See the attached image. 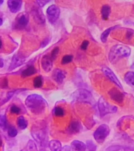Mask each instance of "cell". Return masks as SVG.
Instances as JSON below:
<instances>
[{
    "instance_id": "74e56055",
    "label": "cell",
    "mask_w": 134,
    "mask_h": 151,
    "mask_svg": "<svg viewBox=\"0 0 134 151\" xmlns=\"http://www.w3.org/2000/svg\"><path fill=\"white\" fill-rule=\"evenodd\" d=\"M49 38H46L44 40H42V42L41 43V47L42 48L46 47L49 44Z\"/></svg>"
},
{
    "instance_id": "44dd1931",
    "label": "cell",
    "mask_w": 134,
    "mask_h": 151,
    "mask_svg": "<svg viewBox=\"0 0 134 151\" xmlns=\"http://www.w3.org/2000/svg\"><path fill=\"white\" fill-rule=\"evenodd\" d=\"M17 125L19 129L24 130L28 125V122L26 120L23 116H20L17 118Z\"/></svg>"
},
{
    "instance_id": "f6af8a7d",
    "label": "cell",
    "mask_w": 134,
    "mask_h": 151,
    "mask_svg": "<svg viewBox=\"0 0 134 151\" xmlns=\"http://www.w3.org/2000/svg\"><path fill=\"white\" fill-rule=\"evenodd\" d=\"M131 68H132V69L134 70V64H133V65H132V66H131Z\"/></svg>"
},
{
    "instance_id": "4fadbf2b",
    "label": "cell",
    "mask_w": 134,
    "mask_h": 151,
    "mask_svg": "<svg viewBox=\"0 0 134 151\" xmlns=\"http://www.w3.org/2000/svg\"><path fill=\"white\" fill-rule=\"evenodd\" d=\"M41 65L43 70L46 73H48L52 70L53 66V60L51 56L48 55H45L42 57L41 60Z\"/></svg>"
},
{
    "instance_id": "7bdbcfd3",
    "label": "cell",
    "mask_w": 134,
    "mask_h": 151,
    "mask_svg": "<svg viewBox=\"0 0 134 151\" xmlns=\"http://www.w3.org/2000/svg\"><path fill=\"white\" fill-rule=\"evenodd\" d=\"M2 42L1 39L0 38V48L2 47Z\"/></svg>"
},
{
    "instance_id": "d6a6232c",
    "label": "cell",
    "mask_w": 134,
    "mask_h": 151,
    "mask_svg": "<svg viewBox=\"0 0 134 151\" xmlns=\"http://www.w3.org/2000/svg\"><path fill=\"white\" fill-rule=\"evenodd\" d=\"M10 112L12 114H19L21 112V109L15 104L12 105L10 108Z\"/></svg>"
},
{
    "instance_id": "7a4b0ae2",
    "label": "cell",
    "mask_w": 134,
    "mask_h": 151,
    "mask_svg": "<svg viewBox=\"0 0 134 151\" xmlns=\"http://www.w3.org/2000/svg\"><path fill=\"white\" fill-rule=\"evenodd\" d=\"M25 104L31 112L36 115L42 114L47 106L46 101L37 94L29 95L25 100Z\"/></svg>"
},
{
    "instance_id": "9a60e30c",
    "label": "cell",
    "mask_w": 134,
    "mask_h": 151,
    "mask_svg": "<svg viewBox=\"0 0 134 151\" xmlns=\"http://www.w3.org/2000/svg\"><path fill=\"white\" fill-rule=\"evenodd\" d=\"M66 73L64 71L59 68H56L53 71L52 77L53 79L59 84H61L66 78Z\"/></svg>"
},
{
    "instance_id": "30bf717a",
    "label": "cell",
    "mask_w": 134,
    "mask_h": 151,
    "mask_svg": "<svg viewBox=\"0 0 134 151\" xmlns=\"http://www.w3.org/2000/svg\"><path fill=\"white\" fill-rule=\"evenodd\" d=\"M32 14L34 21L38 24H44L46 22L44 14L39 7L35 6L32 10Z\"/></svg>"
},
{
    "instance_id": "1f68e13d",
    "label": "cell",
    "mask_w": 134,
    "mask_h": 151,
    "mask_svg": "<svg viewBox=\"0 0 134 151\" xmlns=\"http://www.w3.org/2000/svg\"><path fill=\"white\" fill-rule=\"evenodd\" d=\"M86 145H87V148L89 151H95L97 150V145L94 144L93 142L91 140L87 141Z\"/></svg>"
},
{
    "instance_id": "cb8c5ba5",
    "label": "cell",
    "mask_w": 134,
    "mask_h": 151,
    "mask_svg": "<svg viewBox=\"0 0 134 151\" xmlns=\"http://www.w3.org/2000/svg\"><path fill=\"white\" fill-rule=\"evenodd\" d=\"M131 149L128 147L120 145H114L112 146H109L106 149V151H128Z\"/></svg>"
},
{
    "instance_id": "bcb514c9",
    "label": "cell",
    "mask_w": 134,
    "mask_h": 151,
    "mask_svg": "<svg viewBox=\"0 0 134 151\" xmlns=\"http://www.w3.org/2000/svg\"></svg>"
},
{
    "instance_id": "7c38bea8",
    "label": "cell",
    "mask_w": 134,
    "mask_h": 151,
    "mask_svg": "<svg viewBox=\"0 0 134 151\" xmlns=\"http://www.w3.org/2000/svg\"><path fill=\"white\" fill-rule=\"evenodd\" d=\"M25 58L21 55L16 54L12 58V61L9 68V71H12L21 66L25 61Z\"/></svg>"
},
{
    "instance_id": "f1b7e54d",
    "label": "cell",
    "mask_w": 134,
    "mask_h": 151,
    "mask_svg": "<svg viewBox=\"0 0 134 151\" xmlns=\"http://www.w3.org/2000/svg\"><path fill=\"white\" fill-rule=\"evenodd\" d=\"M6 119L4 116L0 115V129L3 131H5L6 129Z\"/></svg>"
},
{
    "instance_id": "60d3db41",
    "label": "cell",
    "mask_w": 134,
    "mask_h": 151,
    "mask_svg": "<svg viewBox=\"0 0 134 151\" xmlns=\"http://www.w3.org/2000/svg\"><path fill=\"white\" fill-rule=\"evenodd\" d=\"M2 137H1V135H0V147H1V146H2Z\"/></svg>"
},
{
    "instance_id": "ffe728a7",
    "label": "cell",
    "mask_w": 134,
    "mask_h": 151,
    "mask_svg": "<svg viewBox=\"0 0 134 151\" xmlns=\"http://www.w3.org/2000/svg\"><path fill=\"white\" fill-rule=\"evenodd\" d=\"M50 150L52 151H59L61 150V143L58 140H52L48 143Z\"/></svg>"
},
{
    "instance_id": "ac0fdd59",
    "label": "cell",
    "mask_w": 134,
    "mask_h": 151,
    "mask_svg": "<svg viewBox=\"0 0 134 151\" xmlns=\"http://www.w3.org/2000/svg\"><path fill=\"white\" fill-rule=\"evenodd\" d=\"M36 73H37L36 69L34 67V66L31 65V66H28L27 68L24 69L22 71L21 76L22 77L26 78L27 77H29L35 74Z\"/></svg>"
},
{
    "instance_id": "8fae6325",
    "label": "cell",
    "mask_w": 134,
    "mask_h": 151,
    "mask_svg": "<svg viewBox=\"0 0 134 151\" xmlns=\"http://www.w3.org/2000/svg\"><path fill=\"white\" fill-rule=\"evenodd\" d=\"M108 94L111 99L118 104H121L123 102L125 95L117 88H112L108 92Z\"/></svg>"
},
{
    "instance_id": "5b68a950",
    "label": "cell",
    "mask_w": 134,
    "mask_h": 151,
    "mask_svg": "<svg viewBox=\"0 0 134 151\" xmlns=\"http://www.w3.org/2000/svg\"><path fill=\"white\" fill-rule=\"evenodd\" d=\"M110 131L111 129L108 125L102 124L95 131L93 134L94 139L99 144H102L109 135Z\"/></svg>"
},
{
    "instance_id": "d6986e66",
    "label": "cell",
    "mask_w": 134,
    "mask_h": 151,
    "mask_svg": "<svg viewBox=\"0 0 134 151\" xmlns=\"http://www.w3.org/2000/svg\"><path fill=\"white\" fill-rule=\"evenodd\" d=\"M81 129L80 123L77 121H75L71 123L69 127V132L71 134H76L79 132Z\"/></svg>"
},
{
    "instance_id": "ee69618b",
    "label": "cell",
    "mask_w": 134,
    "mask_h": 151,
    "mask_svg": "<svg viewBox=\"0 0 134 151\" xmlns=\"http://www.w3.org/2000/svg\"><path fill=\"white\" fill-rule=\"evenodd\" d=\"M4 2V0H0V6Z\"/></svg>"
},
{
    "instance_id": "9c48e42d",
    "label": "cell",
    "mask_w": 134,
    "mask_h": 151,
    "mask_svg": "<svg viewBox=\"0 0 134 151\" xmlns=\"http://www.w3.org/2000/svg\"><path fill=\"white\" fill-rule=\"evenodd\" d=\"M102 71L104 74L106 76L112 83L115 84L119 88L122 89V85L118 80V77H116V76L113 73V71L111 69L107 67H103L102 68Z\"/></svg>"
},
{
    "instance_id": "6da1fadb",
    "label": "cell",
    "mask_w": 134,
    "mask_h": 151,
    "mask_svg": "<svg viewBox=\"0 0 134 151\" xmlns=\"http://www.w3.org/2000/svg\"><path fill=\"white\" fill-rule=\"evenodd\" d=\"M33 138L39 147L44 149L48 145V135L47 125L44 122H39L35 124L31 129Z\"/></svg>"
},
{
    "instance_id": "8992f818",
    "label": "cell",
    "mask_w": 134,
    "mask_h": 151,
    "mask_svg": "<svg viewBox=\"0 0 134 151\" xmlns=\"http://www.w3.org/2000/svg\"><path fill=\"white\" fill-rule=\"evenodd\" d=\"M73 98L75 101L87 104H92L93 98L91 93L87 90L80 89L76 90L73 93Z\"/></svg>"
},
{
    "instance_id": "3957f363",
    "label": "cell",
    "mask_w": 134,
    "mask_h": 151,
    "mask_svg": "<svg viewBox=\"0 0 134 151\" xmlns=\"http://www.w3.org/2000/svg\"><path fill=\"white\" fill-rule=\"evenodd\" d=\"M131 50L125 45H114L112 47L108 53V60L111 64H115L119 60L130 56Z\"/></svg>"
},
{
    "instance_id": "f546056e",
    "label": "cell",
    "mask_w": 134,
    "mask_h": 151,
    "mask_svg": "<svg viewBox=\"0 0 134 151\" xmlns=\"http://www.w3.org/2000/svg\"><path fill=\"white\" fill-rule=\"evenodd\" d=\"M73 58V56L71 55H67L64 56L61 60V64L62 65H67V64L70 63L72 60Z\"/></svg>"
},
{
    "instance_id": "83f0119b",
    "label": "cell",
    "mask_w": 134,
    "mask_h": 151,
    "mask_svg": "<svg viewBox=\"0 0 134 151\" xmlns=\"http://www.w3.org/2000/svg\"><path fill=\"white\" fill-rule=\"evenodd\" d=\"M17 90H15V91H11L8 92L6 97L4 99L2 100L1 101H0V106H2L4 104L9 101V100L12 98V97L13 96V95L15 93V92Z\"/></svg>"
},
{
    "instance_id": "d4e9b609",
    "label": "cell",
    "mask_w": 134,
    "mask_h": 151,
    "mask_svg": "<svg viewBox=\"0 0 134 151\" xmlns=\"http://www.w3.org/2000/svg\"><path fill=\"white\" fill-rule=\"evenodd\" d=\"M43 84V80L41 76L36 77L33 80V86L35 88H40L42 87Z\"/></svg>"
},
{
    "instance_id": "4316f807",
    "label": "cell",
    "mask_w": 134,
    "mask_h": 151,
    "mask_svg": "<svg viewBox=\"0 0 134 151\" xmlns=\"http://www.w3.org/2000/svg\"><path fill=\"white\" fill-rule=\"evenodd\" d=\"M53 112L54 116L57 117H62L65 114L64 109L62 108L60 106H56L54 109Z\"/></svg>"
},
{
    "instance_id": "2e32d148",
    "label": "cell",
    "mask_w": 134,
    "mask_h": 151,
    "mask_svg": "<svg viewBox=\"0 0 134 151\" xmlns=\"http://www.w3.org/2000/svg\"><path fill=\"white\" fill-rule=\"evenodd\" d=\"M71 147L73 150L79 151H85L87 149V145L82 142L75 140L71 144Z\"/></svg>"
},
{
    "instance_id": "f35d334b",
    "label": "cell",
    "mask_w": 134,
    "mask_h": 151,
    "mask_svg": "<svg viewBox=\"0 0 134 151\" xmlns=\"http://www.w3.org/2000/svg\"><path fill=\"white\" fill-rule=\"evenodd\" d=\"M71 149H72L71 147L67 145V146H64V147L61 149V150L62 151H70L71 150Z\"/></svg>"
},
{
    "instance_id": "836d02e7",
    "label": "cell",
    "mask_w": 134,
    "mask_h": 151,
    "mask_svg": "<svg viewBox=\"0 0 134 151\" xmlns=\"http://www.w3.org/2000/svg\"><path fill=\"white\" fill-rule=\"evenodd\" d=\"M59 52V48L58 47H55L54 50H52L51 52V57L53 60H54L56 59L57 55L58 54Z\"/></svg>"
},
{
    "instance_id": "484cf974",
    "label": "cell",
    "mask_w": 134,
    "mask_h": 151,
    "mask_svg": "<svg viewBox=\"0 0 134 151\" xmlns=\"http://www.w3.org/2000/svg\"><path fill=\"white\" fill-rule=\"evenodd\" d=\"M23 150L24 151H37L38 149L35 142L33 140H29L27 143V146Z\"/></svg>"
},
{
    "instance_id": "5bb4252c",
    "label": "cell",
    "mask_w": 134,
    "mask_h": 151,
    "mask_svg": "<svg viewBox=\"0 0 134 151\" xmlns=\"http://www.w3.org/2000/svg\"><path fill=\"white\" fill-rule=\"evenodd\" d=\"M7 5L10 12L16 13L21 9L22 0H9Z\"/></svg>"
},
{
    "instance_id": "277c9868",
    "label": "cell",
    "mask_w": 134,
    "mask_h": 151,
    "mask_svg": "<svg viewBox=\"0 0 134 151\" xmlns=\"http://www.w3.org/2000/svg\"><path fill=\"white\" fill-rule=\"evenodd\" d=\"M98 109L100 116L102 117L108 114L116 113L118 111V108L116 106L111 105L103 97L99 99Z\"/></svg>"
},
{
    "instance_id": "ab89813d",
    "label": "cell",
    "mask_w": 134,
    "mask_h": 151,
    "mask_svg": "<svg viewBox=\"0 0 134 151\" xmlns=\"http://www.w3.org/2000/svg\"><path fill=\"white\" fill-rule=\"evenodd\" d=\"M4 66V62L2 58L0 57V68H2Z\"/></svg>"
},
{
    "instance_id": "8d00e7d4",
    "label": "cell",
    "mask_w": 134,
    "mask_h": 151,
    "mask_svg": "<svg viewBox=\"0 0 134 151\" xmlns=\"http://www.w3.org/2000/svg\"><path fill=\"white\" fill-rule=\"evenodd\" d=\"M134 34V31H133V30H132L131 29H128L127 31V33H126V38H127V39H128V40L131 39L132 37L133 36Z\"/></svg>"
},
{
    "instance_id": "b9f144b4",
    "label": "cell",
    "mask_w": 134,
    "mask_h": 151,
    "mask_svg": "<svg viewBox=\"0 0 134 151\" xmlns=\"http://www.w3.org/2000/svg\"><path fill=\"white\" fill-rule=\"evenodd\" d=\"M3 24V19L2 18L0 17V26H1Z\"/></svg>"
},
{
    "instance_id": "d590c367",
    "label": "cell",
    "mask_w": 134,
    "mask_h": 151,
    "mask_svg": "<svg viewBox=\"0 0 134 151\" xmlns=\"http://www.w3.org/2000/svg\"><path fill=\"white\" fill-rule=\"evenodd\" d=\"M89 45V42L87 40H85L83 42L81 45V48L83 50H85L87 48L88 46Z\"/></svg>"
},
{
    "instance_id": "7402d4cb",
    "label": "cell",
    "mask_w": 134,
    "mask_h": 151,
    "mask_svg": "<svg viewBox=\"0 0 134 151\" xmlns=\"http://www.w3.org/2000/svg\"><path fill=\"white\" fill-rule=\"evenodd\" d=\"M124 80L128 85L134 86V72L128 71L125 73Z\"/></svg>"
},
{
    "instance_id": "e575fe53",
    "label": "cell",
    "mask_w": 134,
    "mask_h": 151,
    "mask_svg": "<svg viewBox=\"0 0 134 151\" xmlns=\"http://www.w3.org/2000/svg\"><path fill=\"white\" fill-rule=\"evenodd\" d=\"M36 1L38 4L39 5V6L40 7L45 6V5L50 1V0H36Z\"/></svg>"
},
{
    "instance_id": "603a6c76",
    "label": "cell",
    "mask_w": 134,
    "mask_h": 151,
    "mask_svg": "<svg viewBox=\"0 0 134 151\" xmlns=\"http://www.w3.org/2000/svg\"><path fill=\"white\" fill-rule=\"evenodd\" d=\"M118 25L112 26V27H111L110 28L106 29L105 31H104L103 32L102 34L101 35V40L102 42H104V43L106 42V41L107 40L108 35H110L111 31H113V29H114L116 27H118Z\"/></svg>"
},
{
    "instance_id": "e0dca14e",
    "label": "cell",
    "mask_w": 134,
    "mask_h": 151,
    "mask_svg": "<svg viewBox=\"0 0 134 151\" xmlns=\"http://www.w3.org/2000/svg\"><path fill=\"white\" fill-rule=\"evenodd\" d=\"M111 13V6L107 4L104 5L102 7L101 13L103 20H107Z\"/></svg>"
},
{
    "instance_id": "ba28073f",
    "label": "cell",
    "mask_w": 134,
    "mask_h": 151,
    "mask_svg": "<svg viewBox=\"0 0 134 151\" xmlns=\"http://www.w3.org/2000/svg\"><path fill=\"white\" fill-rule=\"evenodd\" d=\"M47 17L50 23L54 24L59 19L60 11L58 6L56 5H52L48 7L46 11Z\"/></svg>"
},
{
    "instance_id": "4dcf8cb0",
    "label": "cell",
    "mask_w": 134,
    "mask_h": 151,
    "mask_svg": "<svg viewBox=\"0 0 134 151\" xmlns=\"http://www.w3.org/2000/svg\"><path fill=\"white\" fill-rule=\"evenodd\" d=\"M7 133H8V134L9 137H14L16 136L18 132L15 127L13 126H11L8 129Z\"/></svg>"
},
{
    "instance_id": "52a82bcc",
    "label": "cell",
    "mask_w": 134,
    "mask_h": 151,
    "mask_svg": "<svg viewBox=\"0 0 134 151\" xmlns=\"http://www.w3.org/2000/svg\"><path fill=\"white\" fill-rule=\"evenodd\" d=\"M29 17L27 13L22 12L20 13L17 16L14 22V29L17 30H21L25 28L28 24Z\"/></svg>"
}]
</instances>
